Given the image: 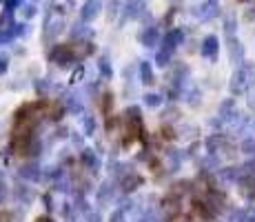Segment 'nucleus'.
Returning <instances> with one entry per match:
<instances>
[{
    "label": "nucleus",
    "instance_id": "obj_1",
    "mask_svg": "<svg viewBox=\"0 0 255 222\" xmlns=\"http://www.w3.org/2000/svg\"><path fill=\"white\" fill-rule=\"evenodd\" d=\"M253 82H255V67L242 65L231 78V91L233 93H244Z\"/></svg>",
    "mask_w": 255,
    "mask_h": 222
},
{
    "label": "nucleus",
    "instance_id": "obj_2",
    "mask_svg": "<svg viewBox=\"0 0 255 222\" xmlns=\"http://www.w3.org/2000/svg\"><path fill=\"white\" fill-rule=\"evenodd\" d=\"M51 60L58 62L60 67H67V65H71V62L80 60V58H78V51H76V44H58V47H53Z\"/></svg>",
    "mask_w": 255,
    "mask_h": 222
},
{
    "label": "nucleus",
    "instance_id": "obj_3",
    "mask_svg": "<svg viewBox=\"0 0 255 222\" xmlns=\"http://www.w3.org/2000/svg\"><path fill=\"white\" fill-rule=\"evenodd\" d=\"M218 13H220L218 0H204L200 7L193 9V16L198 18V20H211V18H215Z\"/></svg>",
    "mask_w": 255,
    "mask_h": 222
},
{
    "label": "nucleus",
    "instance_id": "obj_4",
    "mask_svg": "<svg viewBox=\"0 0 255 222\" xmlns=\"http://www.w3.org/2000/svg\"><path fill=\"white\" fill-rule=\"evenodd\" d=\"M100 9H102V2H100V0H87L85 7L80 9L82 22H89V20H93V18H96L98 13H100Z\"/></svg>",
    "mask_w": 255,
    "mask_h": 222
},
{
    "label": "nucleus",
    "instance_id": "obj_5",
    "mask_svg": "<svg viewBox=\"0 0 255 222\" xmlns=\"http://www.w3.org/2000/svg\"><path fill=\"white\" fill-rule=\"evenodd\" d=\"M218 49H220V44H218V38L215 36H207L202 40V56L204 58L215 60V58H218Z\"/></svg>",
    "mask_w": 255,
    "mask_h": 222
},
{
    "label": "nucleus",
    "instance_id": "obj_6",
    "mask_svg": "<svg viewBox=\"0 0 255 222\" xmlns=\"http://www.w3.org/2000/svg\"><path fill=\"white\" fill-rule=\"evenodd\" d=\"M182 38H184L182 29H173V31H169V33L164 36V44H162V49H166V51H173V49L178 47L180 42H182Z\"/></svg>",
    "mask_w": 255,
    "mask_h": 222
},
{
    "label": "nucleus",
    "instance_id": "obj_7",
    "mask_svg": "<svg viewBox=\"0 0 255 222\" xmlns=\"http://www.w3.org/2000/svg\"><path fill=\"white\" fill-rule=\"evenodd\" d=\"M229 56H231V60L235 62V65H242L244 49H242V44L235 40V38H229Z\"/></svg>",
    "mask_w": 255,
    "mask_h": 222
},
{
    "label": "nucleus",
    "instance_id": "obj_8",
    "mask_svg": "<svg viewBox=\"0 0 255 222\" xmlns=\"http://www.w3.org/2000/svg\"><path fill=\"white\" fill-rule=\"evenodd\" d=\"M144 13V2L142 0H129L125 7V18H140Z\"/></svg>",
    "mask_w": 255,
    "mask_h": 222
},
{
    "label": "nucleus",
    "instance_id": "obj_9",
    "mask_svg": "<svg viewBox=\"0 0 255 222\" xmlns=\"http://www.w3.org/2000/svg\"><path fill=\"white\" fill-rule=\"evenodd\" d=\"M60 31H62V18L60 16L49 18V20H47V36L53 38V36H58Z\"/></svg>",
    "mask_w": 255,
    "mask_h": 222
},
{
    "label": "nucleus",
    "instance_id": "obj_10",
    "mask_svg": "<svg viewBox=\"0 0 255 222\" xmlns=\"http://www.w3.org/2000/svg\"><path fill=\"white\" fill-rule=\"evenodd\" d=\"M158 29L155 27H149L144 33H142V44L144 47H155V42H158Z\"/></svg>",
    "mask_w": 255,
    "mask_h": 222
},
{
    "label": "nucleus",
    "instance_id": "obj_11",
    "mask_svg": "<svg viewBox=\"0 0 255 222\" xmlns=\"http://www.w3.org/2000/svg\"><path fill=\"white\" fill-rule=\"evenodd\" d=\"M20 176L27 178V180H36L38 176H40V171H38V165H24L20 169Z\"/></svg>",
    "mask_w": 255,
    "mask_h": 222
},
{
    "label": "nucleus",
    "instance_id": "obj_12",
    "mask_svg": "<svg viewBox=\"0 0 255 222\" xmlns=\"http://www.w3.org/2000/svg\"><path fill=\"white\" fill-rule=\"evenodd\" d=\"M140 76H142V82H144V85H151V82H153V71H151L149 62H142L140 65Z\"/></svg>",
    "mask_w": 255,
    "mask_h": 222
},
{
    "label": "nucleus",
    "instance_id": "obj_13",
    "mask_svg": "<svg viewBox=\"0 0 255 222\" xmlns=\"http://www.w3.org/2000/svg\"><path fill=\"white\" fill-rule=\"evenodd\" d=\"M140 182H142L140 176H127L125 180H122V189H125V191H133Z\"/></svg>",
    "mask_w": 255,
    "mask_h": 222
},
{
    "label": "nucleus",
    "instance_id": "obj_14",
    "mask_svg": "<svg viewBox=\"0 0 255 222\" xmlns=\"http://www.w3.org/2000/svg\"><path fill=\"white\" fill-rule=\"evenodd\" d=\"M235 29H238V22H235V16H227V20H224V31H227L229 38H235Z\"/></svg>",
    "mask_w": 255,
    "mask_h": 222
},
{
    "label": "nucleus",
    "instance_id": "obj_15",
    "mask_svg": "<svg viewBox=\"0 0 255 222\" xmlns=\"http://www.w3.org/2000/svg\"><path fill=\"white\" fill-rule=\"evenodd\" d=\"M89 29L87 27H82V24H73V29H71V36L73 38H85V36H89Z\"/></svg>",
    "mask_w": 255,
    "mask_h": 222
},
{
    "label": "nucleus",
    "instance_id": "obj_16",
    "mask_svg": "<svg viewBox=\"0 0 255 222\" xmlns=\"http://www.w3.org/2000/svg\"><path fill=\"white\" fill-rule=\"evenodd\" d=\"M144 102L149 107H160L162 105V98H160L158 93H149V96H144Z\"/></svg>",
    "mask_w": 255,
    "mask_h": 222
},
{
    "label": "nucleus",
    "instance_id": "obj_17",
    "mask_svg": "<svg viewBox=\"0 0 255 222\" xmlns=\"http://www.w3.org/2000/svg\"><path fill=\"white\" fill-rule=\"evenodd\" d=\"M169 58H171V51H166V49H160L158 56H155V60H158V65H169Z\"/></svg>",
    "mask_w": 255,
    "mask_h": 222
},
{
    "label": "nucleus",
    "instance_id": "obj_18",
    "mask_svg": "<svg viewBox=\"0 0 255 222\" xmlns=\"http://www.w3.org/2000/svg\"><path fill=\"white\" fill-rule=\"evenodd\" d=\"M82 162H87V165H89L91 169L96 167V156L91 154V149H85V154H82Z\"/></svg>",
    "mask_w": 255,
    "mask_h": 222
},
{
    "label": "nucleus",
    "instance_id": "obj_19",
    "mask_svg": "<svg viewBox=\"0 0 255 222\" xmlns=\"http://www.w3.org/2000/svg\"><path fill=\"white\" fill-rule=\"evenodd\" d=\"M111 194H114V189H111L109 185H105V189L100 191V202H107V200L111 198Z\"/></svg>",
    "mask_w": 255,
    "mask_h": 222
},
{
    "label": "nucleus",
    "instance_id": "obj_20",
    "mask_svg": "<svg viewBox=\"0 0 255 222\" xmlns=\"http://www.w3.org/2000/svg\"><path fill=\"white\" fill-rule=\"evenodd\" d=\"M100 71L105 73V78H111V67H109V60H100Z\"/></svg>",
    "mask_w": 255,
    "mask_h": 222
},
{
    "label": "nucleus",
    "instance_id": "obj_21",
    "mask_svg": "<svg viewBox=\"0 0 255 222\" xmlns=\"http://www.w3.org/2000/svg\"><path fill=\"white\" fill-rule=\"evenodd\" d=\"M22 13H24V18H31V16H36V7H33V4H24Z\"/></svg>",
    "mask_w": 255,
    "mask_h": 222
},
{
    "label": "nucleus",
    "instance_id": "obj_22",
    "mask_svg": "<svg viewBox=\"0 0 255 222\" xmlns=\"http://www.w3.org/2000/svg\"><path fill=\"white\" fill-rule=\"evenodd\" d=\"M7 65H9V58L7 56H0V73L7 71Z\"/></svg>",
    "mask_w": 255,
    "mask_h": 222
},
{
    "label": "nucleus",
    "instance_id": "obj_23",
    "mask_svg": "<svg viewBox=\"0 0 255 222\" xmlns=\"http://www.w3.org/2000/svg\"><path fill=\"white\" fill-rule=\"evenodd\" d=\"M85 129H87V133L93 131V120H91V118H85Z\"/></svg>",
    "mask_w": 255,
    "mask_h": 222
},
{
    "label": "nucleus",
    "instance_id": "obj_24",
    "mask_svg": "<svg viewBox=\"0 0 255 222\" xmlns=\"http://www.w3.org/2000/svg\"><path fill=\"white\" fill-rule=\"evenodd\" d=\"M82 73H85V69H78V71L73 73V82H78V80H80V78H82Z\"/></svg>",
    "mask_w": 255,
    "mask_h": 222
},
{
    "label": "nucleus",
    "instance_id": "obj_25",
    "mask_svg": "<svg viewBox=\"0 0 255 222\" xmlns=\"http://www.w3.org/2000/svg\"><path fill=\"white\" fill-rule=\"evenodd\" d=\"M122 220H125V216L122 214H114V218H111V222H122Z\"/></svg>",
    "mask_w": 255,
    "mask_h": 222
},
{
    "label": "nucleus",
    "instance_id": "obj_26",
    "mask_svg": "<svg viewBox=\"0 0 255 222\" xmlns=\"http://www.w3.org/2000/svg\"><path fill=\"white\" fill-rule=\"evenodd\" d=\"M89 222H100V218L96 214H89Z\"/></svg>",
    "mask_w": 255,
    "mask_h": 222
},
{
    "label": "nucleus",
    "instance_id": "obj_27",
    "mask_svg": "<svg viewBox=\"0 0 255 222\" xmlns=\"http://www.w3.org/2000/svg\"><path fill=\"white\" fill-rule=\"evenodd\" d=\"M36 222H51V220H49V218H38Z\"/></svg>",
    "mask_w": 255,
    "mask_h": 222
},
{
    "label": "nucleus",
    "instance_id": "obj_28",
    "mask_svg": "<svg viewBox=\"0 0 255 222\" xmlns=\"http://www.w3.org/2000/svg\"><path fill=\"white\" fill-rule=\"evenodd\" d=\"M65 2H67V4H69V7H73V0H65Z\"/></svg>",
    "mask_w": 255,
    "mask_h": 222
},
{
    "label": "nucleus",
    "instance_id": "obj_29",
    "mask_svg": "<svg viewBox=\"0 0 255 222\" xmlns=\"http://www.w3.org/2000/svg\"><path fill=\"white\" fill-rule=\"evenodd\" d=\"M242 2H255V0H242Z\"/></svg>",
    "mask_w": 255,
    "mask_h": 222
},
{
    "label": "nucleus",
    "instance_id": "obj_30",
    "mask_svg": "<svg viewBox=\"0 0 255 222\" xmlns=\"http://www.w3.org/2000/svg\"><path fill=\"white\" fill-rule=\"evenodd\" d=\"M0 2H4V4H7V2H9V0H0Z\"/></svg>",
    "mask_w": 255,
    "mask_h": 222
},
{
    "label": "nucleus",
    "instance_id": "obj_31",
    "mask_svg": "<svg viewBox=\"0 0 255 222\" xmlns=\"http://www.w3.org/2000/svg\"><path fill=\"white\" fill-rule=\"evenodd\" d=\"M0 196H2V185H0Z\"/></svg>",
    "mask_w": 255,
    "mask_h": 222
},
{
    "label": "nucleus",
    "instance_id": "obj_32",
    "mask_svg": "<svg viewBox=\"0 0 255 222\" xmlns=\"http://www.w3.org/2000/svg\"><path fill=\"white\" fill-rule=\"evenodd\" d=\"M173 2H180V0H173Z\"/></svg>",
    "mask_w": 255,
    "mask_h": 222
}]
</instances>
